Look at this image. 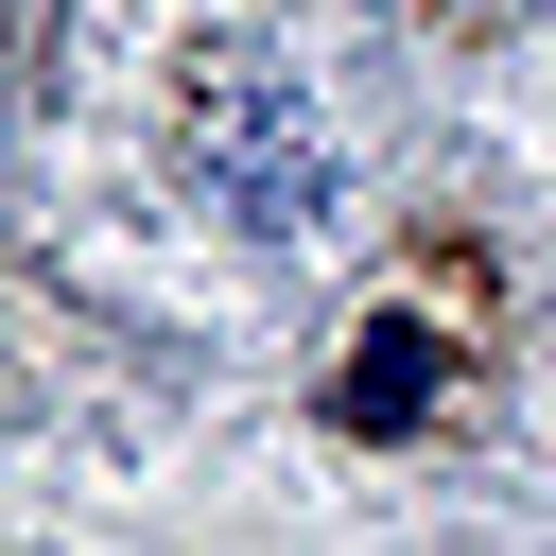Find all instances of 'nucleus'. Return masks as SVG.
<instances>
[]
</instances>
